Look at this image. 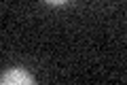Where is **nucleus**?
<instances>
[{"mask_svg": "<svg viewBox=\"0 0 127 85\" xmlns=\"http://www.w3.org/2000/svg\"><path fill=\"white\" fill-rule=\"evenodd\" d=\"M2 85H34V77L26 68H11L0 79Z\"/></svg>", "mask_w": 127, "mask_h": 85, "instance_id": "f257e3e1", "label": "nucleus"}, {"mask_svg": "<svg viewBox=\"0 0 127 85\" xmlns=\"http://www.w3.org/2000/svg\"><path fill=\"white\" fill-rule=\"evenodd\" d=\"M47 4H53V6H62V4H66L68 0H45Z\"/></svg>", "mask_w": 127, "mask_h": 85, "instance_id": "f03ea898", "label": "nucleus"}]
</instances>
